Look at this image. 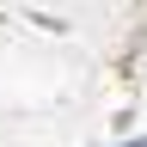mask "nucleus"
<instances>
[{
	"instance_id": "1",
	"label": "nucleus",
	"mask_w": 147,
	"mask_h": 147,
	"mask_svg": "<svg viewBox=\"0 0 147 147\" xmlns=\"http://www.w3.org/2000/svg\"><path fill=\"white\" fill-rule=\"evenodd\" d=\"M123 147H147V135H141V141H123Z\"/></svg>"
}]
</instances>
